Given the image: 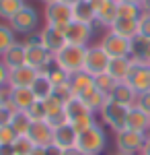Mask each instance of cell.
Masks as SVG:
<instances>
[{
    "instance_id": "6da1fadb",
    "label": "cell",
    "mask_w": 150,
    "mask_h": 155,
    "mask_svg": "<svg viewBox=\"0 0 150 155\" xmlns=\"http://www.w3.org/2000/svg\"><path fill=\"white\" fill-rule=\"evenodd\" d=\"M84 56H86V48L84 46L66 44L60 52L54 54V64L64 68L68 74H72V72L84 71Z\"/></svg>"
},
{
    "instance_id": "7a4b0ae2",
    "label": "cell",
    "mask_w": 150,
    "mask_h": 155,
    "mask_svg": "<svg viewBox=\"0 0 150 155\" xmlns=\"http://www.w3.org/2000/svg\"><path fill=\"white\" fill-rule=\"evenodd\" d=\"M76 147L84 155H101L107 147V134H105L101 124H95L92 128L84 132H78L76 137Z\"/></svg>"
},
{
    "instance_id": "3957f363",
    "label": "cell",
    "mask_w": 150,
    "mask_h": 155,
    "mask_svg": "<svg viewBox=\"0 0 150 155\" xmlns=\"http://www.w3.org/2000/svg\"><path fill=\"white\" fill-rule=\"evenodd\" d=\"M127 106H121L113 99L107 97V101L103 104V107L99 110V116H101V122L105 126H109L113 132L123 130L126 128V116H127Z\"/></svg>"
},
{
    "instance_id": "277c9868",
    "label": "cell",
    "mask_w": 150,
    "mask_h": 155,
    "mask_svg": "<svg viewBox=\"0 0 150 155\" xmlns=\"http://www.w3.org/2000/svg\"><path fill=\"white\" fill-rule=\"evenodd\" d=\"M144 143H146V132H136V130H130V128H123V130L115 132L117 153L138 155V153H142Z\"/></svg>"
},
{
    "instance_id": "5b68a950",
    "label": "cell",
    "mask_w": 150,
    "mask_h": 155,
    "mask_svg": "<svg viewBox=\"0 0 150 155\" xmlns=\"http://www.w3.org/2000/svg\"><path fill=\"white\" fill-rule=\"evenodd\" d=\"M52 60H54V56H52L49 50L39 41V37L29 39V41L25 44V62H27L29 66H33L37 71H45L47 66L52 64Z\"/></svg>"
},
{
    "instance_id": "8992f818",
    "label": "cell",
    "mask_w": 150,
    "mask_h": 155,
    "mask_svg": "<svg viewBox=\"0 0 150 155\" xmlns=\"http://www.w3.org/2000/svg\"><path fill=\"white\" fill-rule=\"evenodd\" d=\"M132 41L134 39H126L113 31H107L99 46L109 54V58H132Z\"/></svg>"
},
{
    "instance_id": "52a82bcc",
    "label": "cell",
    "mask_w": 150,
    "mask_h": 155,
    "mask_svg": "<svg viewBox=\"0 0 150 155\" xmlns=\"http://www.w3.org/2000/svg\"><path fill=\"white\" fill-rule=\"evenodd\" d=\"M8 25H11V29L14 33H25V35H29V33H33L35 29H37V25H39V15H37V11H35L33 6L25 4L23 8L8 21Z\"/></svg>"
},
{
    "instance_id": "ba28073f",
    "label": "cell",
    "mask_w": 150,
    "mask_h": 155,
    "mask_svg": "<svg viewBox=\"0 0 150 155\" xmlns=\"http://www.w3.org/2000/svg\"><path fill=\"white\" fill-rule=\"evenodd\" d=\"M72 21V6L56 0L52 4H45V25L49 27H56V29H66V25Z\"/></svg>"
},
{
    "instance_id": "9c48e42d",
    "label": "cell",
    "mask_w": 150,
    "mask_h": 155,
    "mask_svg": "<svg viewBox=\"0 0 150 155\" xmlns=\"http://www.w3.org/2000/svg\"><path fill=\"white\" fill-rule=\"evenodd\" d=\"M109 54L105 52L101 46H86V56H84V71L89 74H101L107 72L109 66Z\"/></svg>"
},
{
    "instance_id": "30bf717a",
    "label": "cell",
    "mask_w": 150,
    "mask_h": 155,
    "mask_svg": "<svg viewBox=\"0 0 150 155\" xmlns=\"http://www.w3.org/2000/svg\"><path fill=\"white\" fill-rule=\"evenodd\" d=\"M92 33H95V25H86L80 23V21H70L64 29V35H66V41L68 44H74V46H89V41L92 39Z\"/></svg>"
},
{
    "instance_id": "8fae6325",
    "label": "cell",
    "mask_w": 150,
    "mask_h": 155,
    "mask_svg": "<svg viewBox=\"0 0 150 155\" xmlns=\"http://www.w3.org/2000/svg\"><path fill=\"white\" fill-rule=\"evenodd\" d=\"M126 81L134 87L136 93L150 91V64L148 62L134 60V64H132V68H130V74H127Z\"/></svg>"
},
{
    "instance_id": "7c38bea8",
    "label": "cell",
    "mask_w": 150,
    "mask_h": 155,
    "mask_svg": "<svg viewBox=\"0 0 150 155\" xmlns=\"http://www.w3.org/2000/svg\"><path fill=\"white\" fill-rule=\"evenodd\" d=\"M6 101L14 110L27 112L31 107V104L37 101V97L31 91V87H6Z\"/></svg>"
},
{
    "instance_id": "4fadbf2b",
    "label": "cell",
    "mask_w": 150,
    "mask_h": 155,
    "mask_svg": "<svg viewBox=\"0 0 150 155\" xmlns=\"http://www.w3.org/2000/svg\"><path fill=\"white\" fill-rule=\"evenodd\" d=\"M37 37H39V41L49 50L52 56H54L56 52H60V50L68 44V41H66V35H64V31H62V29H56V27H49V25H45V27L37 33Z\"/></svg>"
},
{
    "instance_id": "5bb4252c",
    "label": "cell",
    "mask_w": 150,
    "mask_h": 155,
    "mask_svg": "<svg viewBox=\"0 0 150 155\" xmlns=\"http://www.w3.org/2000/svg\"><path fill=\"white\" fill-rule=\"evenodd\" d=\"M27 137L31 139V143L37 147H49L54 141V128L49 126L47 120H39V122H31Z\"/></svg>"
},
{
    "instance_id": "9a60e30c",
    "label": "cell",
    "mask_w": 150,
    "mask_h": 155,
    "mask_svg": "<svg viewBox=\"0 0 150 155\" xmlns=\"http://www.w3.org/2000/svg\"><path fill=\"white\" fill-rule=\"evenodd\" d=\"M37 74H39V71L29 64L12 68V71H8V87H31Z\"/></svg>"
},
{
    "instance_id": "2e32d148",
    "label": "cell",
    "mask_w": 150,
    "mask_h": 155,
    "mask_svg": "<svg viewBox=\"0 0 150 155\" xmlns=\"http://www.w3.org/2000/svg\"><path fill=\"white\" fill-rule=\"evenodd\" d=\"M68 85H70V91L74 97H82L86 91H91L95 87V79L92 74H89L86 71H78V72H72L68 79Z\"/></svg>"
},
{
    "instance_id": "e0dca14e",
    "label": "cell",
    "mask_w": 150,
    "mask_h": 155,
    "mask_svg": "<svg viewBox=\"0 0 150 155\" xmlns=\"http://www.w3.org/2000/svg\"><path fill=\"white\" fill-rule=\"evenodd\" d=\"M76 137H78V132L74 130V126L70 122H66V124H62L58 128H54L52 145H56V147H60L64 151V149H70V147H76Z\"/></svg>"
},
{
    "instance_id": "ac0fdd59",
    "label": "cell",
    "mask_w": 150,
    "mask_h": 155,
    "mask_svg": "<svg viewBox=\"0 0 150 155\" xmlns=\"http://www.w3.org/2000/svg\"><path fill=\"white\" fill-rule=\"evenodd\" d=\"M136 97H138V93L134 91V87L127 83V81H117V85L113 87L109 99H113V101L121 104V106L132 107L134 104H136Z\"/></svg>"
},
{
    "instance_id": "d6986e66",
    "label": "cell",
    "mask_w": 150,
    "mask_h": 155,
    "mask_svg": "<svg viewBox=\"0 0 150 155\" xmlns=\"http://www.w3.org/2000/svg\"><path fill=\"white\" fill-rule=\"evenodd\" d=\"M0 62L12 71V68H19V66H25L27 62H25V44H19V41H14L11 48L6 50L2 56H0Z\"/></svg>"
},
{
    "instance_id": "ffe728a7",
    "label": "cell",
    "mask_w": 150,
    "mask_h": 155,
    "mask_svg": "<svg viewBox=\"0 0 150 155\" xmlns=\"http://www.w3.org/2000/svg\"><path fill=\"white\" fill-rule=\"evenodd\" d=\"M126 128L136 130V132H148V128H150V116H146L140 107L132 106L130 110H127V116H126Z\"/></svg>"
},
{
    "instance_id": "44dd1931",
    "label": "cell",
    "mask_w": 150,
    "mask_h": 155,
    "mask_svg": "<svg viewBox=\"0 0 150 155\" xmlns=\"http://www.w3.org/2000/svg\"><path fill=\"white\" fill-rule=\"evenodd\" d=\"M72 19L86 25H97V8L89 0H80L72 6Z\"/></svg>"
},
{
    "instance_id": "7402d4cb",
    "label": "cell",
    "mask_w": 150,
    "mask_h": 155,
    "mask_svg": "<svg viewBox=\"0 0 150 155\" xmlns=\"http://www.w3.org/2000/svg\"><path fill=\"white\" fill-rule=\"evenodd\" d=\"M109 31H113L117 35L126 37V39H136L138 37V19H123L117 17L113 25L109 27Z\"/></svg>"
},
{
    "instance_id": "603a6c76",
    "label": "cell",
    "mask_w": 150,
    "mask_h": 155,
    "mask_svg": "<svg viewBox=\"0 0 150 155\" xmlns=\"http://www.w3.org/2000/svg\"><path fill=\"white\" fill-rule=\"evenodd\" d=\"M31 91L35 93L37 99H45V97L54 95L56 87H54V83H52V79H49L47 71H39V74L35 77L33 85H31Z\"/></svg>"
},
{
    "instance_id": "cb8c5ba5",
    "label": "cell",
    "mask_w": 150,
    "mask_h": 155,
    "mask_svg": "<svg viewBox=\"0 0 150 155\" xmlns=\"http://www.w3.org/2000/svg\"><path fill=\"white\" fill-rule=\"evenodd\" d=\"M115 19H117V0H107L105 4H101L97 8V25L109 29Z\"/></svg>"
},
{
    "instance_id": "d4e9b609",
    "label": "cell",
    "mask_w": 150,
    "mask_h": 155,
    "mask_svg": "<svg viewBox=\"0 0 150 155\" xmlns=\"http://www.w3.org/2000/svg\"><path fill=\"white\" fill-rule=\"evenodd\" d=\"M132 64H134L132 58H111L109 60V66H107V72H109L115 81H126L127 74H130Z\"/></svg>"
},
{
    "instance_id": "484cf974",
    "label": "cell",
    "mask_w": 150,
    "mask_h": 155,
    "mask_svg": "<svg viewBox=\"0 0 150 155\" xmlns=\"http://www.w3.org/2000/svg\"><path fill=\"white\" fill-rule=\"evenodd\" d=\"M64 112H66V118H68V122H72V120H76L78 116L86 114V112H91V110L84 106V101H82L80 97H70L68 101L64 104ZM92 114H95V112H92Z\"/></svg>"
},
{
    "instance_id": "4316f807",
    "label": "cell",
    "mask_w": 150,
    "mask_h": 155,
    "mask_svg": "<svg viewBox=\"0 0 150 155\" xmlns=\"http://www.w3.org/2000/svg\"><path fill=\"white\" fill-rule=\"evenodd\" d=\"M80 99L84 101V106L89 107L91 112L99 114V110H101V107H103V104L107 101V95H103L99 89H95V87H92L91 91H86V93H84Z\"/></svg>"
},
{
    "instance_id": "83f0119b",
    "label": "cell",
    "mask_w": 150,
    "mask_h": 155,
    "mask_svg": "<svg viewBox=\"0 0 150 155\" xmlns=\"http://www.w3.org/2000/svg\"><path fill=\"white\" fill-rule=\"evenodd\" d=\"M25 4H27L25 0H0V19H4L8 23Z\"/></svg>"
},
{
    "instance_id": "f1b7e54d",
    "label": "cell",
    "mask_w": 150,
    "mask_h": 155,
    "mask_svg": "<svg viewBox=\"0 0 150 155\" xmlns=\"http://www.w3.org/2000/svg\"><path fill=\"white\" fill-rule=\"evenodd\" d=\"M31 122H33V120L29 118V114H27V112L17 110V112L12 114V120H11V124H8V126H11L17 134H27L29 126H31Z\"/></svg>"
},
{
    "instance_id": "f546056e",
    "label": "cell",
    "mask_w": 150,
    "mask_h": 155,
    "mask_svg": "<svg viewBox=\"0 0 150 155\" xmlns=\"http://www.w3.org/2000/svg\"><path fill=\"white\" fill-rule=\"evenodd\" d=\"M95 79V89H99L103 95H111V91H113V87L117 85V81L109 74V72H101V74H95L92 77Z\"/></svg>"
},
{
    "instance_id": "4dcf8cb0",
    "label": "cell",
    "mask_w": 150,
    "mask_h": 155,
    "mask_svg": "<svg viewBox=\"0 0 150 155\" xmlns=\"http://www.w3.org/2000/svg\"><path fill=\"white\" fill-rule=\"evenodd\" d=\"M43 101V106H45V112H47V118H54V116H60V114H64V99L60 95H49V97H45V99H41ZM45 118V120H47Z\"/></svg>"
},
{
    "instance_id": "1f68e13d",
    "label": "cell",
    "mask_w": 150,
    "mask_h": 155,
    "mask_svg": "<svg viewBox=\"0 0 150 155\" xmlns=\"http://www.w3.org/2000/svg\"><path fill=\"white\" fill-rule=\"evenodd\" d=\"M70 124L74 126V130H76V132H84V130H89V128H92V126L97 124V114L86 112V114L78 116L76 120H72Z\"/></svg>"
},
{
    "instance_id": "d6a6232c",
    "label": "cell",
    "mask_w": 150,
    "mask_h": 155,
    "mask_svg": "<svg viewBox=\"0 0 150 155\" xmlns=\"http://www.w3.org/2000/svg\"><path fill=\"white\" fill-rule=\"evenodd\" d=\"M14 41H17V39H14V31L11 29V25L0 23V56L11 48Z\"/></svg>"
},
{
    "instance_id": "836d02e7",
    "label": "cell",
    "mask_w": 150,
    "mask_h": 155,
    "mask_svg": "<svg viewBox=\"0 0 150 155\" xmlns=\"http://www.w3.org/2000/svg\"><path fill=\"white\" fill-rule=\"evenodd\" d=\"M142 15L140 4H132V2H117V17L123 19H138Z\"/></svg>"
},
{
    "instance_id": "e575fe53",
    "label": "cell",
    "mask_w": 150,
    "mask_h": 155,
    "mask_svg": "<svg viewBox=\"0 0 150 155\" xmlns=\"http://www.w3.org/2000/svg\"><path fill=\"white\" fill-rule=\"evenodd\" d=\"M47 74H49V79H52V83H54V87H58V85H66L70 79V74L64 68H60V66H56L54 64V60H52V64L45 68Z\"/></svg>"
},
{
    "instance_id": "d590c367",
    "label": "cell",
    "mask_w": 150,
    "mask_h": 155,
    "mask_svg": "<svg viewBox=\"0 0 150 155\" xmlns=\"http://www.w3.org/2000/svg\"><path fill=\"white\" fill-rule=\"evenodd\" d=\"M35 145L31 143V139L27 137V134H19L17 139H14V143H12V149H14V155H29L33 151Z\"/></svg>"
},
{
    "instance_id": "8d00e7d4",
    "label": "cell",
    "mask_w": 150,
    "mask_h": 155,
    "mask_svg": "<svg viewBox=\"0 0 150 155\" xmlns=\"http://www.w3.org/2000/svg\"><path fill=\"white\" fill-rule=\"evenodd\" d=\"M138 37L150 41V12H142L138 17Z\"/></svg>"
},
{
    "instance_id": "74e56055",
    "label": "cell",
    "mask_w": 150,
    "mask_h": 155,
    "mask_svg": "<svg viewBox=\"0 0 150 155\" xmlns=\"http://www.w3.org/2000/svg\"><path fill=\"white\" fill-rule=\"evenodd\" d=\"M27 114H29V118L33 120V122H39V120H45L47 118L45 106H43V101H41V99L33 101V104H31V107L27 110Z\"/></svg>"
},
{
    "instance_id": "f35d334b",
    "label": "cell",
    "mask_w": 150,
    "mask_h": 155,
    "mask_svg": "<svg viewBox=\"0 0 150 155\" xmlns=\"http://www.w3.org/2000/svg\"><path fill=\"white\" fill-rule=\"evenodd\" d=\"M17 110L8 104V101H4L2 106H0V128L2 126H8L11 124V120H12V114H14Z\"/></svg>"
},
{
    "instance_id": "ab89813d",
    "label": "cell",
    "mask_w": 150,
    "mask_h": 155,
    "mask_svg": "<svg viewBox=\"0 0 150 155\" xmlns=\"http://www.w3.org/2000/svg\"><path fill=\"white\" fill-rule=\"evenodd\" d=\"M136 107H140L146 116H150V91H144V93H138L136 97Z\"/></svg>"
},
{
    "instance_id": "60d3db41",
    "label": "cell",
    "mask_w": 150,
    "mask_h": 155,
    "mask_svg": "<svg viewBox=\"0 0 150 155\" xmlns=\"http://www.w3.org/2000/svg\"><path fill=\"white\" fill-rule=\"evenodd\" d=\"M17 137H19V134L12 130L11 126H2V128H0V145H12Z\"/></svg>"
},
{
    "instance_id": "b9f144b4",
    "label": "cell",
    "mask_w": 150,
    "mask_h": 155,
    "mask_svg": "<svg viewBox=\"0 0 150 155\" xmlns=\"http://www.w3.org/2000/svg\"><path fill=\"white\" fill-rule=\"evenodd\" d=\"M8 87V68L0 62V89H6Z\"/></svg>"
},
{
    "instance_id": "7bdbcfd3",
    "label": "cell",
    "mask_w": 150,
    "mask_h": 155,
    "mask_svg": "<svg viewBox=\"0 0 150 155\" xmlns=\"http://www.w3.org/2000/svg\"><path fill=\"white\" fill-rule=\"evenodd\" d=\"M0 155H14L12 145H0Z\"/></svg>"
},
{
    "instance_id": "ee69618b",
    "label": "cell",
    "mask_w": 150,
    "mask_h": 155,
    "mask_svg": "<svg viewBox=\"0 0 150 155\" xmlns=\"http://www.w3.org/2000/svg\"><path fill=\"white\" fill-rule=\"evenodd\" d=\"M45 153L47 155H62V149L56 147V145H49V147H45Z\"/></svg>"
},
{
    "instance_id": "f6af8a7d",
    "label": "cell",
    "mask_w": 150,
    "mask_h": 155,
    "mask_svg": "<svg viewBox=\"0 0 150 155\" xmlns=\"http://www.w3.org/2000/svg\"><path fill=\"white\" fill-rule=\"evenodd\" d=\"M62 155H84V153H82L78 147H70V149H64V151H62Z\"/></svg>"
},
{
    "instance_id": "bcb514c9",
    "label": "cell",
    "mask_w": 150,
    "mask_h": 155,
    "mask_svg": "<svg viewBox=\"0 0 150 155\" xmlns=\"http://www.w3.org/2000/svg\"><path fill=\"white\" fill-rule=\"evenodd\" d=\"M140 155H150V132L146 134V143H144V149H142Z\"/></svg>"
},
{
    "instance_id": "7dc6e473",
    "label": "cell",
    "mask_w": 150,
    "mask_h": 155,
    "mask_svg": "<svg viewBox=\"0 0 150 155\" xmlns=\"http://www.w3.org/2000/svg\"><path fill=\"white\" fill-rule=\"evenodd\" d=\"M29 155H47V153H45V147H37V145H35L33 151H31Z\"/></svg>"
},
{
    "instance_id": "c3c4849f",
    "label": "cell",
    "mask_w": 150,
    "mask_h": 155,
    "mask_svg": "<svg viewBox=\"0 0 150 155\" xmlns=\"http://www.w3.org/2000/svg\"><path fill=\"white\" fill-rule=\"evenodd\" d=\"M140 8H142V12H150V0H142Z\"/></svg>"
},
{
    "instance_id": "681fc988",
    "label": "cell",
    "mask_w": 150,
    "mask_h": 155,
    "mask_svg": "<svg viewBox=\"0 0 150 155\" xmlns=\"http://www.w3.org/2000/svg\"><path fill=\"white\" fill-rule=\"evenodd\" d=\"M142 62H148V64H150V41L146 44V52H144V58H142Z\"/></svg>"
},
{
    "instance_id": "f907efd6",
    "label": "cell",
    "mask_w": 150,
    "mask_h": 155,
    "mask_svg": "<svg viewBox=\"0 0 150 155\" xmlns=\"http://www.w3.org/2000/svg\"><path fill=\"white\" fill-rule=\"evenodd\" d=\"M89 2H91V4L95 6V8H99V6H101V4H105L107 0H89Z\"/></svg>"
},
{
    "instance_id": "816d5d0a",
    "label": "cell",
    "mask_w": 150,
    "mask_h": 155,
    "mask_svg": "<svg viewBox=\"0 0 150 155\" xmlns=\"http://www.w3.org/2000/svg\"><path fill=\"white\" fill-rule=\"evenodd\" d=\"M6 101V89H0V106Z\"/></svg>"
},
{
    "instance_id": "f5cc1de1",
    "label": "cell",
    "mask_w": 150,
    "mask_h": 155,
    "mask_svg": "<svg viewBox=\"0 0 150 155\" xmlns=\"http://www.w3.org/2000/svg\"><path fill=\"white\" fill-rule=\"evenodd\" d=\"M62 2H66V4H70V6H74V4L80 2V0H62Z\"/></svg>"
},
{
    "instance_id": "db71d44e",
    "label": "cell",
    "mask_w": 150,
    "mask_h": 155,
    "mask_svg": "<svg viewBox=\"0 0 150 155\" xmlns=\"http://www.w3.org/2000/svg\"><path fill=\"white\" fill-rule=\"evenodd\" d=\"M117 2H132V4H140L142 0H117Z\"/></svg>"
},
{
    "instance_id": "11a10c76",
    "label": "cell",
    "mask_w": 150,
    "mask_h": 155,
    "mask_svg": "<svg viewBox=\"0 0 150 155\" xmlns=\"http://www.w3.org/2000/svg\"><path fill=\"white\" fill-rule=\"evenodd\" d=\"M43 4H52V2H56V0H41Z\"/></svg>"
},
{
    "instance_id": "9f6ffc18",
    "label": "cell",
    "mask_w": 150,
    "mask_h": 155,
    "mask_svg": "<svg viewBox=\"0 0 150 155\" xmlns=\"http://www.w3.org/2000/svg\"><path fill=\"white\" fill-rule=\"evenodd\" d=\"M115 155H127V153H115Z\"/></svg>"
},
{
    "instance_id": "6f0895ef",
    "label": "cell",
    "mask_w": 150,
    "mask_h": 155,
    "mask_svg": "<svg viewBox=\"0 0 150 155\" xmlns=\"http://www.w3.org/2000/svg\"><path fill=\"white\" fill-rule=\"evenodd\" d=\"M148 132H150V128H148Z\"/></svg>"
}]
</instances>
